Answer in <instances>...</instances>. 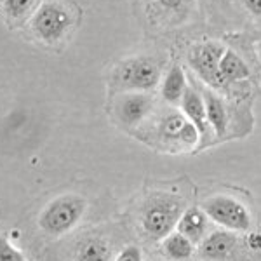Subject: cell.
Listing matches in <instances>:
<instances>
[{"label": "cell", "mask_w": 261, "mask_h": 261, "mask_svg": "<svg viewBox=\"0 0 261 261\" xmlns=\"http://www.w3.org/2000/svg\"><path fill=\"white\" fill-rule=\"evenodd\" d=\"M86 213V199L81 195L66 193L50 200L39 218V226L50 237L68 233L81 223Z\"/></svg>", "instance_id": "6da1fadb"}, {"label": "cell", "mask_w": 261, "mask_h": 261, "mask_svg": "<svg viewBox=\"0 0 261 261\" xmlns=\"http://www.w3.org/2000/svg\"><path fill=\"white\" fill-rule=\"evenodd\" d=\"M75 14L63 2H44L32 16V32L40 42L54 45L68 35Z\"/></svg>", "instance_id": "7a4b0ae2"}, {"label": "cell", "mask_w": 261, "mask_h": 261, "mask_svg": "<svg viewBox=\"0 0 261 261\" xmlns=\"http://www.w3.org/2000/svg\"><path fill=\"white\" fill-rule=\"evenodd\" d=\"M183 200L172 195H157L148 200L141 216V226L145 233L153 241H162L176 230L181 214Z\"/></svg>", "instance_id": "3957f363"}, {"label": "cell", "mask_w": 261, "mask_h": 261, "mask_svg": "<svg viewBox=\"0 0 261 261\" xmlns=\"http://www.w3.org/2000/svg\"><path fill=\"white\" fill-rule=\"evenodd\" d=\"M202 211L209 220L230 231H247L251 228V213L242 202L228 195H214L204 200Z\"/></svg>", "instance_id": "277c9868"}, {"label": "cell", "mask_w": 261, "mask_h": 261, "mask_svg": "<svg viewBox=\"0 0 261 261\" xmlns=\"http://www.w3.org/2000/svg\"><path fill=\"white\" fill-rule=\"evenodd\" d=\"M115 81L125 91L148 92L161 82V68L151 58H130L122 63L115 71Z\"/></svg>", "instance_id": "5b68a950"}, {"label": "cell", "mask_w": 261, "mask_h": 261, "mask_svg": "<svg viewBox=\"0 0 261 261\" xmlns=\"http://www.w3.org/2000/svg\"><path fill=\"white\" fill-rule=\"evenodd\" d=\"M225 53V47L214 42H207V44L195 45L190 54H188V61L197 75L209 84L214 89H223L226 82L223 81L221 71H220V60Z\"/></svg>", "instance_id": "8992f818"}, {"label": "cell", "mask_w": 261, "mask_h": 261, "mask_svg": "<svg viewBox=\"0 0 261 261\" xmlns=\"http://www.w3.org/2000/svg\"><path fill=\"white\" fill-rule=\"evenodd\" d=\"M202 261H237L241 258V239L237 231L218 230L209 233L199 244Z\"/></svg>", "instance_id": "52a82bcc"}, {"label": "cell", "mask_w": 261, "mask_h": 261, "mask_svg": "<svg viewBox=\"0 0 261 261\" xmlns=\"http://www.w3.org/2000/svg\"><path fill=\"white\" fill-rule=\"evenodd\" d=\"M153 108V99L148 92L127 91L115 105V113L125 125H138Z\"/></svg>", "instance_id": "ba28073f"}, {"label": "cell", "mask_w": 261, "mask_h": 261, "mask_svg": "<svg viewBox=\"0 0 261 261\" xmlns=\"http://www.w3.org/2000/svg\"><path fill=\"white\" fill-rule=\"evenodd\" d=\"M161 134L167 141H174L185 146H193L200 138V133L183 113H169L161 122Z\"/></svg>", "instance_id": "9c48e42d"}, {"label": "cell", "mask_w": 261, "mask_h": 261, "mask_svg": "<svg viewBox=\"0 0 261 261\" xmlns=\"http://www.w3.org/2000/svg\"><path fill=\"white\" fill-rule=\"evenodd\" d=\"M207 214L202 211V207H188L181 214L176 230L185 235L193 246H199L207 237Z\"/></svg>", "instance_id": "30bf717a"}, {"label": "cell", "mask_w": 261, "mask_h": 261, "mask_svg": "<svg viewBox=\"0 0 261 261\" xmlns=\"http://www.w3.org/2000/svg\"><path fill=\"white\" fill-rule=\"evenodd\" d=\"M181 112L187 117L188 120L199 129L200 136L207 134V115H205V103H204V96L199 94V91L193 89L188 86V89L185 91L183 98H181Z\"/></svg>", "instance_id": "8fae6325"}, {"label": "cell", "mask_w": 261, "mask_h": 261, "mask_svg": "<svg viewBox=\"0 0 261 261\" xmlns=\"http://www.w3.org/2000/svg\"><path fill=\"white\" fill-rule=\"evenodd\" d=\"M204 103H205V115H207V124L211 125L214 134L218 138L223 136L228 125V113L223 105L220 96H216L211 89L204 91Z\"/></svg>", "instance_id": "7c38bea8"}, {"label": "cell", "mask_w": 261, "mask_h": 261, "mask_svg": "<svg viewBox=\"0 0 261 261\" xmlns=\"http://www.w3.org/2000/svg\"><path fill=\"white\" fill-rule=\"evenodd\" d=\"M188 89L187 77L181 66L174 65L167 71V75L162 81V98L171 105H179L185 91Z\"/></svg>", "instance_id": "4fadbf2b"}, {"label": "cell", "mask_w": 261, "mask_h": 261, "mask_svg": "<svg viewBox=\"0 0 261 261\" xmlns=\"http://www.w3.org/2000/svg\"><path fill=\"white\" fill-rule=\"evenodd\" d=\"M162 251L169 259L187 261L193 256L195 246H193L185 235H181L179 231L176 230V231H171L166 239H162Z\"/></svg>", "instance_id": "5bb4252c"}, {"label": "cell", "mask_w": 261, "mask_h": 261, "mask_svg": "<svg viewBox=\"0 0 261 261\" xmlns=\"http://www.w3.org/2000/svg\"><path fill=\"white\" fill-rule=\"evenodd\" d=\"M220 71L221 77L226 84L230 82H239L244 81V79L249 77V68L244 63V60L239 54H235L233 50L225 49L221 60H220Z\"/></svg>", "instance_id": "9a60e30c"}, {"label": "cell", "mask_w": 261, "mask_h": 261, "mask_svg": "<svg viewBox=\"0 0 261 261\" xmlns=\"http://www.w3.org/2000/svg\"><path fill=\"white\" fill-rule=\"evenodd\" d=\"M39 0H2V11L11 23H23L37 11Z\"/></svg>", "instance_id": "2e32d148"}, {"label": "cell", "mask_w": 261, "mask_h": 261, "mask_svg": "<svg viewBox=\"0 0 261 261\" xmlns=\"http://www.w3.org/2000/svg\"><path fill=\"white\" fill-rule=\"evenodd\" d=\"M77 261H110V249L101 239H87L79 246Z\"/></svg>", "instance_id": "e0dca14e"}, {"label": "cell", "mask_w": 261, "mask_h": 261, "mask_svg": "<svg viewBox=\"0 0 261 261\" xmlns=\"http://www.w3.org/2000/svg\"><path fill=\"white\" fill-rule=\"evenodd\" d=\"M0 261H27V258L6 237L0 235Z\"/></svg>", "instance_id": "ac0fdd59"}, {"label": "cell", "mask_w": 261, "mask_h": 261, "mask_svg": "<svg viewBox=\"0 0 261 261\" xmlns=\"http://www.w3.org/2000/svg\"><path fill=\"white\" fill-rule=\"evenodd\" d=\"M115 261H143L140 247H138V246L124 247V249L119 252V256L115 258Z\"/></svg>", "instance_id": "d6986e66"}, {"label": "cell", "mask_w": 261, "mask_h": 261, "mask_svg": "<svg viewBox=\"0 0 261 261\" xmlns=\"http://www.w3.org/2000/svg\"><path fill=\"white\" fill-rule=\"evenodd\" d=\"M244 6L256 18H261V0H244Z\"/></svg>", "instance_id": "ffe728a7"}, {"label": "cell", "mask_w": 261, "mask_h": 261, "mask_svg": "<svg viewBox=\"0 0 261 261\" xmlns=\"http://www.w3.org/2000/svg\"><path fill=\"white\" fill-rule=\"evenodd\" d=\"M159 4L169 11H178L187 4V0H159Z\"/></svg>", "instance_id": "44dd1931"}, {"label": "cell", "mask_w": 261, "mask_h": 261, "mask_svg": "<svg viewBox=\"0 0 261 261\" xmlns=\"http://www.w3.org/2000/svg\"><path fill=\"white\" fill-rule=\"evenodd\" d=\"M247 247H251V249H254V251L261 249V233L259 231H252L249 237H247Z\"/></svg>", "instance_id": "7402d4cb"}]
</instances>
